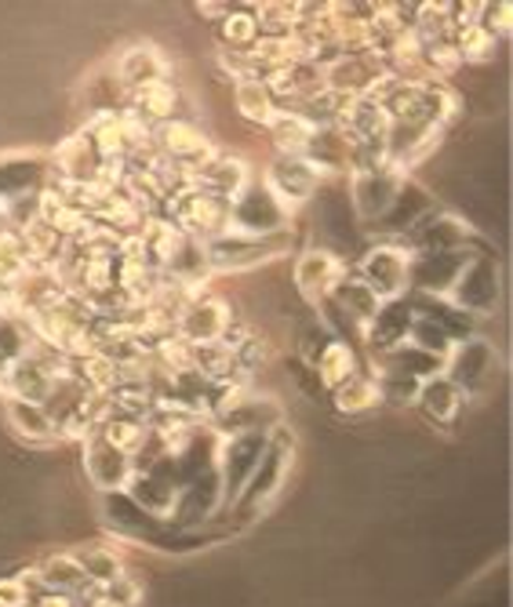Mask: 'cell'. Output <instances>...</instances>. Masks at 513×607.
<instances>
[{
    "label": "cell",
    "mask_w": 513,
    "mask_h": 607,
    "mask_svg": "<svg viewBox=\"0 0 513 607\" xmlns=\"http://www.w3.org/2000/svg\"><path fill=\"white\" fill-rule=\"evenodd\" d=\"M318 364H321V375L328 386H342L346 378H353V353L346 342H328L324 353L318 356Z\"/></svg>",
    "instance_id": "obj_23"
},
{
    "label": "cell",
    "mask_w": 513,
    "mask_h": 607,
    "mask_svg": "<svg viewBox=\"0 0 513 607\" xmlns=\"http://www.w3.org/2000/svg\"><path fill=\"white\" fill-rule=\"evenodd\" d=\"M121 77H124V84L131 88H150V84H161V77H164V59L157 55L153 48H135V51H128L124 62H121Z\"/></svg>",
    "instance_id": "obj_20"
},
{
    "label": "cell",
    "mask_w": 513,
    "mask_h": 607,
    "mask_svg": "<svg viewBox=\"0 0 513 607\" xmlns=\"http://www.w3.org/2000/svg\"><path fill=\"white\" fill-rule=\"evenodd\" d=\"M237 105H241V113L255 124H273V117L281 113L262 81H248V84L237 88Z\"/></svg>",
    "instance_id": "obj_22"
},
{
    "label": "cell",
    "mask_w": 513,
    "mask_h": 607,
    "mask_svg": "<svg viewBox=\"0 0 513 607\" xmlns=\"http://www.w3.org/2000/svg\"><path fill=\"white\" fill-rule=\"evenodd\" d=\"M37 179H41V168L37 164H0V193H26L37 186Z\"/></svg>",
    "instance_id": "obj_26"
},
{
    "label": "cell",
    "mask_w": 513,
    "mask_h": 607,
    "mask_svg": "<svg viewBox=\"0 0 513 607\" xmlns=\"http://www.w3.org/2000/svg\"><path fill=\"white\" fill-rule=\"evenodd\" d=\"M401 175H393L390 168H379V171H358V179H353V208H358V215L364 222H375L383 219L386 211L393 208L401 193Z\"/></svg>",
    "instance_id": "obj_3"
},
{
    "label": "cell",
    "mask_w": 513,
    "mask_h": 607,
    "mask_svg": "<svg viewBox=\"0 0 513 607\" xmlns=\"http://www.w3.org/2000/svg\"><path fill=\"white\" fill-rule=\"evenodd\" d=\"M4 372H8V367H4V364H0V382H4Z\"/></svg>",
    "instance_id": "obj_29"
},
{
    "label": "cell",
    "mask_w": 513,
    "mask_h": 607,
    "mask_svg": "<svg viewBox=\"0 0 513 607\" xmlns=\"http://www.w3.org/2000/svg\"><path fill=\"white\" fill-rule=\"evenodd\" d=\"M11 418H16V429L22 433V437H30V441H44V437L56 433V422L44 415L41 404L16 401V404H11Z\"/></svg>",
    "instance_id": "obj_24"
},
{
    "label": "cell",
    "mask_w": 513,
    "mask_h": 607,
    "mask_svg": "<svg viewBox=\"0 0 513 607\" xmlns=\"http://www.w3.org/2000/svg\"><path fill=\"white\" fill-rule=\"evenodd\" d=\"M171 110H175V91H171L168 84H150V88L139 91V113L168 117Z\"/></svg>",
    "instance_id": "obj_27"
},
{
    "label": "cell",
    "mask_w": 513,
    "mask_h": 607,
    "mask_svg": "<svg viewBox=\"0 0 513 607\" xmlns=\"http://www.w3.org/2000/svg\"><path fill=\"white\" fill-rule=\"evenodd\" d=\"M255 19L252 16H230L227 19V41H230V48H237V51H248L252 48V41H255Z\"/></svg>",
    "instance_id": "obj_28"
},
{
    "label": "cell",
    "mask_w": 513,
    "mask_h": 607,
    "mask_svg": "<svg viewBox=\"0 0 513 607\" xmlns=\"http://www.w3.org/2000/svg\"><path fill=\"white\" fill-rule=\"evenodd\" d=\"M295 276H299V287L306 292L310 299H324L335 292V284L342 281L339 276V262L332 252H306L299 259L295 266Z\"/></svg>",
    "instance_id": "obj_15"
},
{
    "label": "cell",
    "mask_w": 513,
    "mask_h": 607,
    "mask_svg": "<svg viewBox=\"0 0 513 607\" xmlns=\"http://www.w3.org/2000/svg\"><path fill=\"white\" fill-rule=\"evenodd\" d=\"M489 367H492V350L484 346V342L470 338V342H463V346H459V353H455L449 382H452V386H455L459 393H463V390H477Z\"/></svg>",
    "instance_id": "obj_16"
},
{
    "label": "cell",
    "mask_w": 513,
    "mask_h": 607,
    "mask_svg": "<svg viewBox=\"0 0 513 607\" xmlns=\"http://www.w3.org/2000/svg\"><path fill=\"white\" fill-rule=\"evenodd\" d=\"M361 281L379 302L393 299L408 284V259L398 247H375V252H368L361 262Z\"/></svg>",
    "instance_id": "obj_5"
},
{
    "label": "cell",
    "mask_w": 513,
    "mask_h": 607,
    "mask_svg": "<svg viewBox=\"0 0 513 607\" xmlns=\"http://www.w3.org/2000/svg\"><path fill=\"white\" fill-rule=\"evenodd\" d=\"M430 208V196L419 190V186H401L398 201L383 215V226L386 230H412L419 226V219H423V211Z\"/></svg>",
    "instance_id": "obj_21"
},
{
    "label": "cell",
    "mask_w": 513,
    "mask_h": 607,
    "mask_svg": "<svg viewBox=\"0 0 513 607\" xmlns=\"http://www.w3.org/2000/svg\"><path fill=\"white\" fill-rule=\"evenodd\" d=\"M273 196H288V201H306V196L321 186V168L310 164L306 156H281L270 168Z\"/></svg>",
    "instance_id": "obj_9"
},
{
    "label": "cell",
    "mask_w": 513,
    "mask_h": 607,
    "mask_svg": "<svg viewBox=\"0 0 513 607\" xmlns=\"http://www.w3.org/2000/svg\"><path fill=\"white\" fill-rule=\"evenodd\" d=\"M175 219L187 233H215L222 230V222L230 219V201H219V196H208L197 190H182L175 196Z\"/></svg>",
    "instance_id": "obj_7"
},
{
    "label": "cell",
    "mask_w": 513,
    "mask_h": 607,
    "mask_svg": "<svg viewBox=\"0 0 513 607\" xmlns=\"http://www.w3.org/2000/svg\"><path fill=\"white\" fill-rule=\"evenodd\" d=\"M230 327V310L227 302L204 299V302H187V310L179 313V335L187 346H212Z\"/></svg>",
    "instance_id": "obj_4"
},
{
    "label": "cell",
    "mask_w": 513,
    "mask_h": 607,
    "mask_svg": "<svg viewBox=\"0 0 513 607\" xmlns=\"http://www.w3.org/2000/svg\"><path fill=\"white\" fill-rule=\"evenodd\" d=\"M281 415V407L266 401V397H255V393H233L222 407V426L233 429V433H259L262 426H273Z\"/></svg>",
    "instance_id": "obj_11"
},
{
    "label": "cell",
    "mask_w": 513,
    "mask_h": 607,
    "mask_svg": "<svg viewBox=\"0 0 513 607\" xmlns=\"http://www.w3.org/2000/svg\"><path fill=\"white\" fill-rule=\"evenodd\" d=\"M273 142L288 153V156H306V146H310V139H313V131H318V124L306 121V117H299V113H278L273 117Z\"/></svg>",
    "instance_id": "obj_18"
},
{
    "label": "cell",
    "mask_w": 513,
    "mask_h": 607,
    "mask_svg": "<svg viewBox=\"0 0 513 607\" xmlns=\"http://www.w3.org/2000/svg\"><path fill=\"white\" fill-rule=\"evenodd\" d=\"M262 452H266V437H262V433H233V437L222 444V452L215 458L222 495L237 498L244 492V484L255 473Z\"/></svg>",
    "instance_id": "obj_1"
},
{
    "label": "cell",
    "mask_w": 513,
    "mask_h": 607,
    "mask_svg": "<svg viewBox=\"0 0 513 607\" xmlns=\"http://www.w3.org/2000/svg\"><path fill=\"white\" fill-rule=\"evenodd\" d=\"M463 270H466V255L463 252H433V255H423V259L415 262L412 281L423 287V292L441 295V292H452Z\"/></svg>",
    "instance_id": "obj_12"
},
{
    "label": "cell",
    "mask_w": 513,
    "mask_h": 607,
    "mask_svg": "<svg viewBox=\"0 0 513 607\" xmlns=\"http://www.w3.org/2000/svg\"><path fill=\"white\" fill-rule=\"evenodd\" d=\"M415 321V310L408 306V302H390V306H379L375 316L368 324V342L372 346H383V350H393L401 346V342L408 338V327H412Z\"/></svg>",
    "instance_id": "obj_14"
},
{
    "label": "cell",
    "mask_w": 513,
    "mask_h": 607,
    "mask_svg": "<svg viewBox=\"0 0 513 607\" xmlns=\"http://www.w3.org/2000/svg\"><path fill=\"white\" fill-rule=\"evenodd\" d=\"M419 404H423V412L433 418V422H452V415L459 412V401H463V393H459L449 375H437V378H426L419 382Z\"/></svg>",
    "instance_id": "obj_17"
},
{
    "label": "cell",
    "mask_w": 513,
    "mask_h": 607,
    "mask_svg": "<svg viewBox=\"0 0 513 607\" xmlns=\"http://www.w3.org/2000/svg\"><path fill=\"white\" fill-rule=\"evenodd\" d=\"M273 244H278L273 236H244V233L222 236L219 233L215 241L204 247V259H208V266H252V262H262L273 252H281V247H273Z\"/></svg>",
    "instance_id": "obj_6"
},
{
    "label": "cell",
    "mask_w": 513,
    "mask_h": 607,
    "mask_svg": "<svg viewBox=\"0 0 513 607\" xmlns=\"http://www.w3.org/2000/svg\"><path fill=\"white\" fill-rule=\"evenodd\" d=\"M284 458H288L284 447H266V452H262L255 473H252V477H248V484H244V492L237 495V498H241V506L255 503V498H266V495L273 492V484H278V477H281Z\"/></svg>",
    "instance_id": "obj_19"
},
{
    "label": "cell",
    "mask_w": 513,
    "mask_h": 607,
    "mask_svg": "<svg viewBox=\"0 0 513 607\" xmlns=\"http://www.w3.org/2000/svg\"><path fill=\"white\" fill-rule=\"evenodd\" d=\"M222 498V480H219V469L204 473L201 480H193L190 487H182L179 498H175V520L179 524H201L208 513L219 506Z\"/></svg>",
    "instance_id": "obj_13"
},
{
    "label": "cell",
    "mask_w": 513,
    "mask_h": 607,
    "mask_svg": "<svg viewBox=\"0 0 513 607\" xmlns=\"http://www.w3.org/2000/svg\"><path fill=\"white\" fill-rule=\"evenodd\" d=\"M84 466H88V477L99 487H107V492H117V487H124L131 480V455L121 452V447H113L110 441H102L99 433L88 444Z\"/></svg>",
    "instance_id": "obj_8"
},
{
    "label": "cell",
    "mask_w": 513,
    "mask_h": 607,
    "mask_svg": "<svg viewBox=\"0 0 513 607\" xmlns=\"http://www.w3.org/2000/svg\"><path fill=\"white\" fill-rule=\"evenodd\" d=\"M499 299V273L495 262H470L455 281V302L459 310H492Z\"/></svg>",
    "instance_id": "obj_10"
},
{
    "label": "cell",
    "mask_w": 513,
    "mask_h": 607,
    "mask_svg": "<svg viewBox=\"0 0 513 607\" xmlns=\"http://www.w3.org/2000/svg\"><path fill=\"white\" fill-rule=\"evenodd\" d=\"M230 222L244 236H270L284 222V208L266 186H252L233 196Z\"/></svg>",
    "instance_id": "obj_2"
},
{
    "label": "cell",
    "mask_w": 513,
    "mask_h": 607,
    "mask_svg": "<svg viewBox=\"0 0 513 607\" xmlns=\"http://www.w3.org/2000/svg\"><path fill=\"white\" fill-rule=\"evenodd\" d=\"M379 401V390L375 382H368L361 375L346 378L342 386L335 390V404L342 407V412H361V407H372Z\"/></svg>",
    "instance_id": "obj_25"
}]
</instances>
